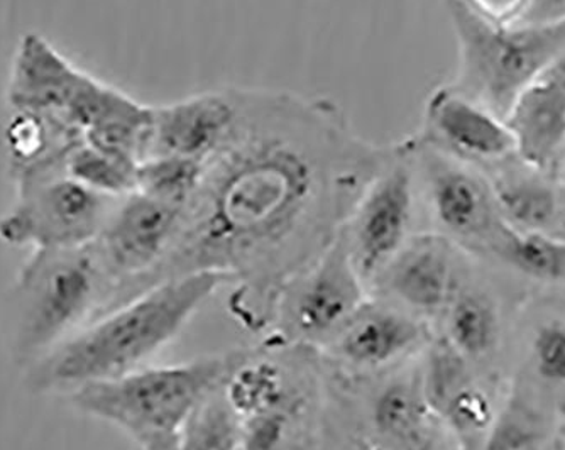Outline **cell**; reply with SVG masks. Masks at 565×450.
Returning <instances> with one entry per match:
<instances>
[{"label":"cell","instance_id":"obj_1","mask_svg":"<svg viewBox=\"0 0 565 450\" xmlns=\"http://www.w3.org/2000/svg\"><path fill=\"white\" fill-rule=\"evenodd\" d=\"M233 135L207 161L167 258L141 291L186 272H221L275 310L282 287L327 251L388 158L335 100L236 87Z\"/></svg>","mask_w":565,"mask_h":450},{"label":"cell","instance_id":"obj_18","mask_svg":"<svg viewBox=\"0 0 565 450\" xmlns=\"http://www.w3.org/2000/svg\"><path fill=\"white\" fill-rule=\"evenodd\" d=\"M447 310L446 341L466 360L490 354L500 338V319L493 302L479 291H459Z\"/></svg>","mask_w":565,"mask_h":450},{"label":"cell","instance_id":"obj_16","mask_svg":"<svg viewBox=\"0 0 565 450\" xmlns=\"http://www.w3.org/2000/svg\"><path fill=\"white\" fill-rule=\"evenodd\" d=\"M425 338L418 317L377 298L359 307L327 351L352 369L376 371L414 353Z\"/></svg>","mask_w":565,"mask_h":450},{"label":"cell","instance_id":"obj_5","mask_svg":"<svg viewBox=\"0 0 565 450\" xmlns=\"http://www.w3.org/2000/svg\"><path fill=\"white\" fill-rule=\"evenodd\" d=\"M135 103L119 88L73 65L41 34H24L15 47L8 85L12 113L51 120L85 142L129 113Z\"/></svg>","mask_w":565,"mask_h":450},{"label":"cell","instance_id":"obj_31","mask_svg":"<svg viewBox=\"0 0 565 450\" xmlns=\"http://www.w3.org/2000/svg\"><path fill=\"white\" fill-rule=\"evenodd\" d=\"M561 170L564 171V173H565V161H564V164H562Z\"/></svg>","mask_w":565,"mask_h":450},{"label":"cell","instance_id":"obj_7","mask_svg":"<svg viewBox=\"0 0 565 450\" xmlns=\"http://www.w3.org/2000/svg\"><path fill=\"white\" fill-rule=\"evenodd\" d=\"M15 189L14 205L0 217V240L34 251L90 246L117 202L116 196L104 195L66 173L47 174Z\"/></svg>","mask_w":565,"mask_h":450},{"label":"cell","instance_id":"obj_26","mask_svg":"<svg viewBox=\"0 0 565 450\" xmlns=\"http://www.w3.org/2000/svg\"><path fill=\"white\" fill-rule=\"evenodd\" d=\"M484 450H542L541 437L519 418L504 417L488 437Z\"/></svg>","mask_w":565,"mask_h":450},{"label":"cell","instance_id":"obj_23","mask_svg":"<svg viewBox=\"0 0 565 450\" xmlns=\"http://www.w3.org/2000/svg\"><path fill=\"white\" fill-rule=\"evenodd\" d=\"M138 168V163L114 157L87 142L73 148L65 161V173L76 182L116 199L135 192Z\"/></svg>","mask_w":565,"mask_h":450},{"label":"cell","instance_id":"obj_6","mask_svg":"<svg viewBox=\"0 0 565 450\" xmlns=\"http://www.w3.org/2000/svg\"><path fill=\"white\" fill-rule=\"evenodd\" d=\"M113 280L102 266L94 244L60 251H34L19 272L18 302L19 356H44L65 341Z\"/></svg>","mask_w":565,"mask_h":450},{"label":"cell","instance_id":"obj_22","mask_svg":"<svg viewBox=\"0 0 565 450\" xmlns=\"http://www.w3.org/2000/svg\"><path fill=\"white\" fill-rule=\"evenodd\" d=\"M207 161L193 158L149 157L139 163L136 190L174 207L186 208L202 185Z\"/></svg>","mask_w":565,"mask_h":450},{"label":"cell","instance_id":"obj_13","mask_svg":"<svg viewBox=\"0 0 565 450\" xmlns=\"http://www.w3.org/2000/svg\"><path fill=\"white\" fill-rule=\"evenodd\" d=\"M457 253L443 234L409 237L402 251L371 281L384 302L412 315L446 310L456 293Z\"/></svg>","mask_w":565,"mask_h":450},{"label":"cell","instance_id":"obj_29","mask_svg":"<svg viewBox=\"0 0 565 450\" xmlns=\"http://www.w3.org/2000/svg\"><path fill=\"white\" fill-rule=\"evenodd\" d=\"M565 21V0H532L525 22Z\"/></svg>","mask_w":565,"mask_h":450},{"label":"cell","instance_id":"obj_8","mask_svg":"<svg viewBox=\"0 0 565 450\" xmlns=\"http://www.w3.org/2000/svg\"><path fill=\"white\" fill-rule=\"evenodd\" d=\"M418 189L409 138L390 153L352 208L341 236L352 265L371 283L412 237Z\"/></svg>","mask_w":565,"mask_h":450},{"label":"cell","instance_id":"obj_17","mask_svg":"<svg viewBox=\"0 0 565 450\" xmlns=\"http://www.w3.org/2000/svg\"><path fill=\"white\" fill-rule=\"evenodd\" d=\"M371 427L383 449L414 436L431 424L420 374H405L384 383L371 401Z\"/></svg>","mask_w":565,"mask_h":450},{"label":"cell","instance_id":"obj_4","mask_svg":"<svg viewBox=\"0 0 565 450\" xmlns=\"http://www.w3.org/2000/svg\"><path fill=\"white\" fill-rule=\"evenodd\" d=\"M459 66L454 87L504 120L519 95L565 52V21L500 24L447 0Z\"/></svg>","mask_w":565,"mask_h":450},{"label":"cell","instance_id":"obj_24","mask_svg":"<svg viewBox=\"0 0 565 450\" xmlns=\"http://www.w3.org/2000/svg\"><path fill=\"white\" fill-rule=\"evenodd\" d=\"M435 415H439L457 433H475L490 425L491 404L471 379L449 396Z\"/></svg>","mask_w":565,"mask_h":450},{"label":"cell","instance_id":"obj_3","mask_svg":"<svg viewBox=\"0 0 565 450\" xmlns=\"http://www.w3.org/2000/svg\"><path fill=\"white\" fill-rule=\"evenodd\" d=\"M250 353L212 354L171 366L139 367L70 393L76 410L142 442L177 436L203 399L225 385Z\"/></svg>","mask_w":565,"mask_h":450},{"label":"cell","instance_id":"obj_28","mask_svg":"<svg viewBox=\"0 0 565 450\" xmlns=\"http://www.w3.org/2000/svg\"><path fill=\"white\" fill-rule=\"evenodd\" d=\"M386 450H447L440 433L435 429L434 424H428L424 429L418 430L414 436L399 440L395 446Z\"/></svg>","mask_w":565,"mask_h":450},{"label":"cell","instance_id":"obj_20","mask_svg":"<svg viewBox=\"0 0 565 450\" xmlns=\"http://www.w3.org/2000/svg\"><path fill=\"white\" fill-rule=\"evenodd\" d=\"M180 450H241V418L224 386L203 399L178 433Z\"/></svg>","mask_w":565,"mask_h":450},{"label":"cell","instance_id":"obj_25","mask_svg":"<svg viewBox=\"0 0 565 450\" xmlns=\"http://www.w3.org/2000/svg\"><path fill=\"white\" fill-rule=\"evenodd\" d=\"M536 373L552 383H565V325L542 323L532 341Z\"/></svg>","mask_w":565,"mask_h":450},{"label":"cell","instance_id":"obj_27","mask_svg":"<svg viewBox=\"0 0 565 450\" xmlns=\"http://www.w3.org/2000/svg\"><path fill=\"white\" fill-rule=\"evenodd\" d=\"M476 12L500 24L523 22L532 8V0H466Z\"/></svg>","mask_w":565,"mask_h":450},{"label":"cell","instance_id":"obj_12","mask_svg":"<svg viewBox=\"0 0 565 450\" xmlns=\"http://www.w3.org/2000/svg\"><path fill=\"white\" fill-rule=\"evenodd\" d=\"M417 138L472 167L500 163L516 154L507 122L452 84L428 95Z\"/></svg>","mask_w":565,"mask_h":450},{"label":"cell","instance_id":"obj_10","mask_svg":"<svg viewBox=\"0 0 565 450\" xmlns=\"http://www.w3.org/2000/svg\"><path fill=\"white\" fill-rule=\"evenodd\" d=\"M417 189L427 202L443 236L459 243L494 244L504 222L498 211L493 186L472 164L449 157L440 149L409 138Z\"/></svg>","mask_w":565,"mask_h":450},{"label":"cell","instance_id":"obj_15","mask_svg":"<svg viewBox=\"0 0 565 450\" xmlns=\"http://www.w3.org/2000/svg\"><path fill=\"white\" fill-rule=\"evenodd\" d=\"M516 157L536 173H554L565 161V52L519 95L504 117Z\"/></svg>","mask_w":565,"mask_h":450},{"label":"cell","instance_id":"obj_9","mask_svg":"<svg viewBox=\"0 0 565 450\" xmlns=\"http://www.w3.org/2000/svg\"><path fill=\"white\" fill-rule=\"evenodd\" d=\"M364 285L339 234L327 251L282 287L271 319L291 344L327 349L366 302Z\"/></svg>","mask_w":565,"mask_h":450},{"label":"cell","instance_id":"obj_21","mask_svg":"<svg viewBox=\"0 0 565 450\" xmlns=\"http://www.w3.org/2000/svg\"><path fill=\"white\" fill-rule=\"evenodd\" d=\"M494 251L526 277L565 280V243L544 233H525L503 224Z\"/></svg>","mask_w":565,"mask_h":450},{"label":"cell","instance_id":"obj_2","mask_svg":"<svg viewBox=\"0 0 565 450\" xmlns=\"http://www.w3.org/2000/svg\"><path fill=\"white\" fill-rule=\"evenodd\" d=\"M227 283L221 272L196 271L152 285L38 357L28 383L38 393H72L139 369Z\"/></svg>","mask_w":565,"mask_h":450},{"label":"cell","instance_id":"obj_30","mask_svg":"<svg viewBox=\"0 0 565 450\" xmlns=\"http://www.w3.org/2000/svg\"><path fill=\"white\" fill-rule=\"evenodd\" d=\"M562 227H564V233H565V215H564V221H562Z\"/></svg>","mask_w":565,"mask_h":450},{"label":"cell","instance_id":"obj_14","mask_svg":"<svg viewBox=\"0 0 565 450\" xmlns=\"http://www.w3.org/2000/svg\"><path fill=\"white\" fill-rule=\"evenodd\" d=\"M237 113L236 87L199 92L174 103L152 106L151 141L146 158L170 154L209 161L233 135Z\"/></svg>","mask_w":565,"mask_h":450},{"label":"cell","instance_id":"obj_11","mask_svg":"<svg viewBox=\"0 0 565 450\" xmlns=\"http://www.w3.org/2000/svg\"><path fill=\"white\" fill-rule=\"evenodd\" d=\"M183 212L139 190L117 199L94 243L114 287L131 290L145 283L170 253Z\"/></svg>","mask_w":565,"mask_h":450},{"label":"cell","instance_id":"obj_19","mask_svg":"<svg viewBox=\"0 0 565 450\" xmlns=\"http://www.w3.org/2000/svg\"><path fill=\"white\" fill-rule=\"evenodd\" d=\"M491 186L501 218L513 229L544 233L557 217V193L542 179H498Z\"/></svg>","mask_w":565,"mask_h":450}]
</instances>
